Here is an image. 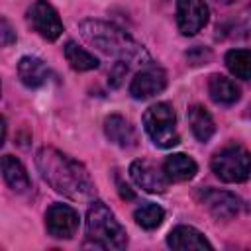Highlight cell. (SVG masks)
Wrapping results in <instances>:
<instances>
[{
  "instance_id": "obj_23",
  "label": "cell",
  "mask_w": 251,
  "mask_h": 251,
  "mask_svg": "<svg viewBox=\"0 0 251 251\" xmlns=\"http://www.w3.org/2000/svg\"><path fill=\"white\" fill-rule=\"evenodd\" d=\"M186 59H188L192 65H200V63H204V61L210 59V51H208V49H202V47H194V49H190V51L186 53Z\"/></svg>"
},
{
  "instance_id": "obj_16",
  "label": "cell",
  "mask_w": 251,
  "mask_h": 251,
  "mask_svg": "<svg viewBox=\"0 0 251 251\" xmlns=\"http://www.w3.org/2000/svg\"><path fill=\"white\" fill-rule=\"evenodd\" d=\"M2 176H4L6 184L16 192H27L31 186V180L27 176L25 167L12 155L2 157Z\"/></svg>"
},
{
  "instance_id": "obj_20",
  "label": "cell",
  "mask_w": 251,
  "mask_h": 251,
  "mask_svg": "<svg viewBox=\"0 0 251 251\" xmlns=\"http://www.w3.org/2000/svg\"><path fill=\"white\" fill-rule=\"evenodd\" d=\"M65 59L71 65V69L80 71V73L82 71H92V69L98 67V59L92 53H88L86 49L78 47L75 41H67V45H65Z\"/></svg>"
},
{
  "instance_id": "obj_17",
  "label": "cell",
  "mask_w": 251,
  "mask_h": 251,
  "mask_svg": "<svg viewBox=\"0 0 251 251\" xmlns=\"http://www.w3.org/2000/svg\"><path fill=\"white\" fill-rule=\"evenodd\" d=\"M18 75H20V80L27 88H39L41 84H45L49 73H47V67L41 59L22 57L20 63H18Z\"/></svg>"
},
{
  "instance_id": "obj_4",
  "label": "cell",
  "mask_w": 251,
  "mask_h": 251,
  "mask_svg": "<svg viewBox=\"0 0 251 251\" xmlns=\"http://www.w3.org/2000/svg\"><path fill=\"white\" fill-rule=\"evenodd\" d=\"M210 165L224 182H245L251 176V153L239 143H227L216 151Z\"/></svg>"
},
{
  "instance_id": "obj_18",
  "label": "cell",
  "mask_w": 251,
  "mask_h": 251,
  "mask_svg": "<svg viewBox=\"0 0 251 251\" xmlns=\"http://www.w3.org/2000/svg\"><path fill=\"white\" fill-rule=\"evenodd\" d=\"M188 124H190V129H192L194 137L202 143L208 141L216 131L214 118L202 104H194V106L188 108Z\"/></svg>"
},
{
  "instance_id": "obj_26",
  "label": "cell",
  "mask_w": 251,
  "mask_h": 251,
  "mask_svg": "<svg viewBox=\"0 0 251 251\" xmlns=\"http://www.w3.org/2000/svg\"><path fill=\"white\" fill-rule=\"evenodd\" d=\"M216 2H220V4H233L235 0H216Z\"/></svg>"
},
{
  "instance_id": "obj_7",
  "label": "cell",
  "mask_w": 251,
  "mask_h": 251,
  "mask_svg": "<svg viewBox=\"0 0 251 251\" xmlns=\"http://www.w3.org/2000/svg\"><path fill=\"white\" fill-rule=\"evenodd\" d=\"M198 200L202 206L210 210L212 216L220 220H231L239 216L243 210V200L227 190H218V188H202L198 190Z\"/></svg>"
},
{
  "instance_id": "obj_19",
  "label": "cell",
  "mask_w": 251,
  "mask_h": 251,
  "mask_svg": "<svg viewBox=\"0 0 251 251\" xmlns=\"http://www.w3.org/2000/svg\"><path fill=\"white\" fill-rule=\"evenodd\" d=\"M227 71L241 80H251V51L249 49H231L226 55Z\"/></svg>"
},
{
  "instance_id": "obj_25",
  "label": "cell",
  "mask_w": 251,
  "mask_h": 251,
  "mask_svg": "<svg viewBox=\"0 0 251 251\" xmlns=\"http://www.w3.org/2000/svg\"><path fill=\"white\" fill-rule=\"evenodd\" d=\"M118 188H120V196H122V198H127V200H131V198H133L131 188H129L127 184H124L120 178H118Z\"/></svg>"
},
{
  "instance_id": "obj_6",
  "label": "cell",
  "mask_w": 251,
  "mask_h": 251,
  "mask_svg": "<svg viewBox=\"0 0 251 251\" xmlns=\"http://www.w3.org/2000/svg\"><path fill=\"white\" fill-rule=\"evenodd\" d=\"M29 25L47 41H55L63 33V22L47 0H35L27 10Z\"/></svg>"
},
{
  "instance_id": "obj_15",
  "label": "cell",
  "mask_w": 251,
  "mask_h": 251,
  "mask_svg": "<svg viewBox=\"0 0 251 251\" xmlns=\"http://www.w3.org/2000/svg\"><path fill=\"white\" fill-rule=\"evenodd\" d=\"M208 92H210V98L220 104V106H231L239 100V86L224 76V75H212L210 80H208Z\"/></svg>"
},
{
  "instance_id": "obj_2",
  "label": "cell",
  "mask_w": 251,
  "mask_h": 251,
  "mask_svg": "<svg viewBox=\"0 0 251 251\" xmlns=\"http://www.w3.org/2000/svg\"><path fill=\"white\" fill-rule=\"evenodd\" d=\"M80 35L100 49L106 55H114L118 59L131 61L139 55H143V49L133 41L131 35H127L122 27L102 22V20H84L80 22Z\"/></svg>"
},
{
  "instance_id": "obj_10",
  "label": "cell",
  "mask_w": 251,
  "mask_h": 251,
  "mask_svg": "<svg viewBox=\"0 0 251 251\" xmlns=\"http://www.w3.org/2000/svg\"><path fill=\"white\" fill-rule=\"evenodd\" d=\"M167 86V75L159 65H147L143 67L129 82V94L135 100L151 98Z\"/></svg>"
},
{
  "instance_id": "obj_21",
  "label": "cell",
  "mask_w": 251,
  "mask_h": 251,
  "mask_svg": "<svg viewBox=\"0 0 251 251\" xmlns=\"http://www.w3.org/2000/svg\"><path fill=\"white\" fill-rule=\"evenodd\" d=\"M133 218H135V224L141 226L143 229H155L163 224L165 220V210L153 202H147V204H141L135 212H133Z\"/></svg>"
},
{
  "instance_id": "obj_11",
  "label": "cell",
  "mask_w": 251,
  "mask_h": 251,
  "mask_svg": "<svg viewBox=\"0 0 251 251\" xmlns=\"http://www.w3.org/2000/svg\"><path fill=\"white\" fill-rule=\"evenodd\" d=\"M208 24V6L204 0H178L176 25L182 35H196Z\"/></svg>"
},
{
  "instance_id": "obj_1",
  "label": "cell",
  "mask_w": 251,
  "mask_h": 251,
  "mask_svg": "<svg viewBox=\"0 0 251 251\" xmlns=\"http://www.w3.org/2000/svg\"><path fill=\"white\" fill-rule=\"evenodd\" d=\"M35 165L55 192L76 202L88 200L94 194V182L86 167L55 147H41L35 155Z\"/></svg>"
},
{
  "instance_id": "obj_5",
  "label": "cell",
  "mask_w": 251,
  "mask_h": 251,
  "mask_svg": "<svg viewBox=\"0 0 251 251\" xmlns=\"http://www.w3.org/2000/svg\"><path fill=\"white\" fill-rule=\"evenodd\" d=\"M143 127L157 147L169 149V147L178 145V141H180V135L176 131L175 110L167 102H157L145 110Z\"/></svg>"
},
{
  "instance_id": "obj_3",
  "label": "cell",
  "mask_w": 251,
  "mask_h": 251,
  "mask_svg": "<svg viewBox=\"0 0 251 251\" xmlns=\"http://www.w3.org/2000/svg\"><path fill=\"white\" fill-rule=\"evenodd\" d=\"M86 239L100 249H124L127 245L126 229L100 200L92 202L86 212Z\"/></svg>"
},
{
  "instance_id": "obj_12",
  "label": "cell",
  "mask_w": 251,
  "mask_h": 251,
  "mask_svg": "<svg viewBox=\"0 0 251 251\" xmlns=\"http://www.w3.org/2000/svg\"><path fill=\"white\" fill-rule=\"evenodd\" d=\"M167 245L171 249L178 251H190V249H212V243L204 237L202 231H198L192 226H176L167 235Z\"/></svg>"
},
{
  "instance_id": "obj_14",
  "label": "cell",
  "mask_w": 251,
  "mask_h": 251,
  "mask_svg": "<svg viewBox=\"0 0 251 251\" xmlns=\"http://www.w3.org/2000/svg\"><path fill=\"white\" fill-rule=\"evenodd\" d=\"M163 171L167 175L169 180L173 182H184V180H190L196 171H198V165L192 157L184 155V153H175V155H169L163 163Z\"/></svg>"
},
{
  "instance_id": "obj_8",
  "label": "cell",
  "mask_w": 251,
  "mask_h": 251,
  "mask_svg": "<svg viewBox=\"0 0 251 251\" xmlns=\"http://www.w3.org/2000/svg\"><path fill=\"white\" fill-rule=\"evenodd\" d=\"M45 227L55 239H71L78 227V214L67 204H53L45 212Z\"/></svg>"
},
{
  "instance_id": "obj_24",
  "label": "cell",
  "mask_w": 251,
  "mask_h": 251,
  "mask_svg": "<svg viewBox=\"0 0 251 251\" xmlns=\"http://www.w3.org/2000/svg\"><path fill=\"white\" fill-rule=\"evenodd\" d=\"M16 41V33L6 18H2V45H10Z\"/></svg>"
},
{
  "instance_id": "obj_22",
  "label": "cell",
  "mask_w": 251,
  "mask_h": 251,
  "mask_svg": "<svg viewBox=\"0 0 251 251\" xmlns=\"http://www.w3.org/2000/svg\"><path fill=\"white\" fill-rule=\"evenodd\" d=\"M127 71H129V61H126V59H118V61L114 63L112 71H110V76H108V82H110V86L118 88V86L122 84V80L126 78Z\"/></svg>"
},
{
  "instance_id": "obj_13",
  "label": "cell",
  "mask_w": 251,
  "mask_h": 251,
  "mask_svg": "<svg viewBox=\"0 0 251 251\" xmlns=\"http://www.w3.org/2000/svg\"><path fill=\"white\" fill-rule=\"evenodd\" d=\"M104 133L106 137L120 145V147H131L135 145V131H133V126L124 118V116H118V114H112L104 120Z\"/></svg>"
},
{
  "instance_id": "obj_9",
  "label": "cell",
  "mask_w": 251,
  "mask_h": 251,
  "mask_svg": "<svg viewBox=\"0 0 251 251\" xmlns=\"http://www.w3.org/2000/svg\"><path fill=\"white\" fill-rule=\"evenodd\" d=\"M129 175L133 178V182L143 188L145 192H151V194H161L167 190L169 186V178L165 175L163 169H159L153 161L149 159H137L129 165Z\"/></svg>"
}]
</instances>
